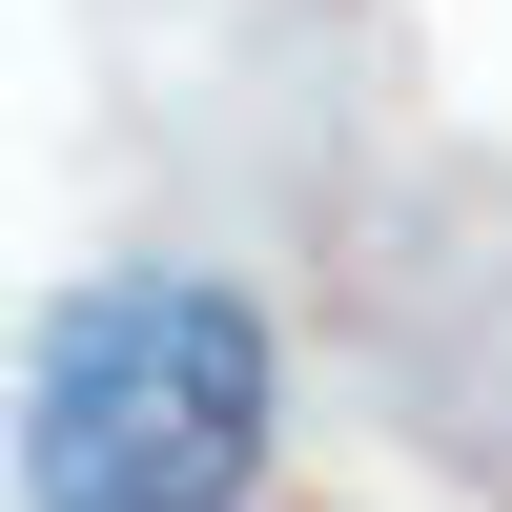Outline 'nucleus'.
<instances>
[{"label": "nucleus", "mask_w": 512, "mask_h": 512, "mask_svg": "<svg viewBox=\"0 0 512 512\" xmlns=\"http://www.w3.org/2000/svg\"><path fill=\"white\" fill-rule=\"evenodd\" d=\"M267 410L287 369L226 267H103L21 349V512H246Z\"/></svg>", "instance_id": "nucleus-1"}]
</instances>
